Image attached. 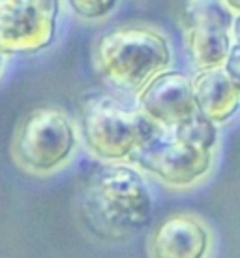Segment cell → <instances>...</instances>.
Returning <instances> with one entry per match:
<instances>
[{"mask_svg": "<svg viewBox=\"0 0 240 258\" xmlns=\"http://www.w3.org/2000/svg\"><path fill=\"white\" fill-rule=\"evenodd\" d=\"M60 0H0V49L34 55L55 42Z\"/></svg>", "mask_w": 240, "mask_h": 258, "instance_id": "6", "label": "cell"}, {"mask_svg": "<svg viewBox=\"0 0 240 258\" xmlns=\"http://www.w3.org/2000/svg\"><path fill=\"white\" fill-rule=\"evenodd\" d=\"M81 130L92 155L103 162L132 160L162 128L139 111L122 108L111 96H92L81 108Z\"/></svg>", "mask_w": 240, "mask_h": 258, "instance_id": "3", "label": "cell"}, {"mask_svg": "<svg viewBox=\"0 0 240 258\" xmlns=\"http://www.w3.org/2000/svg\"><path fill=\"white\" fill-rule=\"evenodd\" d=\"M152 194L135 168L111 162L90 175L83 215L101 237L124 239L141 232L152 213Z\"/></svg>", "mask_w": 240, "mask_h": 258, "instance_id": "1", "label": "cell"}, {"mask_svg": "<svg viewBox=\"0 0 240 258\" xmlns=\"http://www.w3.org/2000/svg\"><path fill=\"white\" fill-rule=\"evenodd\" d=\"M137 106L163 132H173L199 111L191 78L177 70L158 74L137 94Z\"/></svg>", "mask_w": 240, "mask_h": 258, "instance_id": "7", "label": "cell"}, {"mask_svg": "<svg viewBox=\"0 0 240 258\" xmlns=\"http://www.w3.org/2000/svg\"><path fill=\"white\" fill-rule=\"evenodd\" d=\"M210 243V230L201 217L175 213L154 228L147 251L156 258H199L208 252Z\"/></svg>", "mask_w": 240, "mask_h": 258, "instance_id": "8", "label": "cell"}, {"mask_svg": "<svg viewBox=\"0 0 240 258\" xmlns=\"http://www.w3.org/2000/svg\"><path fill=\"white\" fill-rule=\"evenodd\" d=\"M225 70L240 93V45L238 43H234L233 49H231V55H229V58H227L225 62Z\"/></svg>", "mask_w": 240, "mask_h": 258, "instance_id": "14", "label": "cell"}, {"mask_svg": "<svg viewBox=\"0 0 240 258\" xmlns=\"http://www.w3.org/2000/svg\"><path fill=\"white\" fill-rule=\"evenodd\" d=\"M186 49L197 70L225 66L234 45L233 25L221 21H197L184 27Z\"/></svg>", "mask_w": 240, "mask_h": 258, "instance_id": "10", "label": "cell"}, {"mask_svg": "<svg viewBox=\"0 0 240 258\" xmlns=\"http://www.w3.org/2000/svg\"><path fill=\"white\" fill-rule=\"evenodd\" d=\"M73 14L85 21H99L113 12L118 0H68Z\"/></svg>", "mask_w": 240, "mask_h": 258, "instance_id": "13", "label": "cell"}, {"mask_svg": "<svg viewBox=\"0 0 240 258\" xmlns=\"http://www.w3.org/2000/svg\"><path fill=\"white\" fill-rule=\"evenodd\" d=\"M177 140L188 142V144L199 145V147H205V149H214L216 142H218V126L216 122L210 121L201 109L195 115H191L188 121H184L180 126L167 132Z\"/></svg>", "mask_w": 240, "mask_h": 258, "instance_id": "12", "label": "cell"}, {"mask_svg": "<svg viewBox=\"0 0 240 258\" xmlns=\"http://www.w3.org/2000/svg\"><path fill=\"white\" fill-rule=\"evenodd\" d=\"M132 162L171 188H190L214 166V149H205L160 132L132 157Z\"/></svg>", "mask_w": 240, "mask_h": 258, "instance_id": "5", "label": "cell"}, {"mask_svg": "<svg viewBox=\"0 0 240 258\" xmlns=\"http://www.w3.org/2000/svg\"><path fill=\"white\" fill-rule=\"evenodd\" d=\"M225 0H182L180 4V23L188 27L197 21H221L233 25L234 17Z\"/></svg>", "mask_w": 240, "mask_h": 258, "instance_id": "11", "label": "cell"}, {"mask_svg": "<svg viewBox=\"0 0 240 258\" xmlns=\"http://www.w3.org/2000/svg\"><path fill=\"white\" fill-rule=\"evenodd\" d=\"M225 4L231 8L233 14H236V15L240 14V0H225Z\"/></svg>", "mask_w": 240, "mask_h": 258, "instance_id": "16", "label": "cell"}, {"mask_svg": "<svg viewBox=\"0 0 240 258\" xmlns=\"http://www.w3.org/2000/svg\"><path fill=\"white\" fill-rule=\"evenodd\" d=\"M193 94L203 113L216 124L227 122L240 108V93L225 66L197 70L191 78Z\"/></svg>", "mask_w": 240, "mask_h": 258, "instance_id": "9", "label": "cell"}, {"mask_svg": "<svg viewBox=\"0 0 240 258\" xmlns=\"http://www.w3.org/2000/svg\"><path fill=\"white\" fill-rule=\"evenodd\" d=\"M92 60L105 83L137 96L158 74L169 70L173 51L160 30L145 25H126L96 40Z\"/></svg>", "mask_w": 240, "mask_h": 258, "instance_id": "2", "label": "cell"}, {"mask_svg": "<svg viewBox=\"0 0 240 258\" xmlns=\"http://www.w3.org/2000/svg\"><path fill=\"white\" fill-rule=\"evenodd\" d=\"M75 147V126L62 109L36 108L15 128L12 158L25 172L49 175L70 162Z\"/></svg>", "mask_w": 240, "mask_h": 258, "instance_id": "4", "label": "cell"}, {"mask_svg": "<svg viewBox=\"0 0 240 258\" xmlns=\"http://www.w3.org/2000/svg\"><path fill=\"white\" fill-rule=\"evenodd\" d=\"M233 38H234V43H238L240 45V14L234 17V23H233Z\"/></svg>", "mask_w": 240, "mask_h": 258, "instance_id": "15", "label": "cell"}]
</instances>
